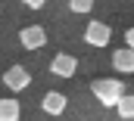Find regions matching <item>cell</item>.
<instances>
[{
  "label": "cell",
  "mask_w": 134,
  "mask_h": 121,
  "mask_svg": "<svg viewBox=\"0 0 134 121\" xmlns=\"http://www.w3.org/2000/svg\"><path fill=\"white\" fill-rule=\"evenodd\" d=\"M91 93L97 96V102H100L103 109H115V102L125 96V87H122L119 78H103V81H94L91 84Z\"/></svg>",
  "instance_id": "obj_1"
},
{
  "label": "cell",
  "mask_w": 134,
  "mask_h": 121,
  "mask_svg": "<svg viewBox=\"0 0 134 121\" xmlns=\"http://www.w3.org/2000/svg\"><path fill=\"white\" fill-rule=\"evenodd\" d=\"M3 87L13 93H22L31 87V71L25 68V65H9L6 71H3Z\"/></svg>",
  "instance_id": "obj_2"
},
{
  "label": "cell",
  "mask_w": 134,
  "mask_h": 121,
  "mask_svg": "<svg viewBox=\"0 0 134 121\" xmlns=\"http://www.w3.org/2000/svg\"><path fill=\"white\" fill-rule=\"evenodd\" d=\"M84 40L91 44V47H109V40H112V28L100 22V19H94V22H87V28H84Z\"/></svg>",
  "instance_id": "obj_3"
},
{
  "label": "cell",
  "mask_w": 134,
  "mask_h": 121,
  "mask_svg": "<svg viewBox=\"0 0 134 121\" xmlns=\"http://www.w3.org/2000/svg\"><path fill=\"white\" fill-rule=\"evenodd\" d=\"M50 71H53L56 78H72V75L78 71V59H75L72 53H56V56L50 59Z\"/></svg>",
  "instance_id": "obj_4"
},
{
  "label": "cell",
  "mask_w": 134,
  "mask_h": 121,
  "mask_svg": "<svg viewBox=\"0 0 134 121\" xmlns=\"http://www.w3.org/2000/svg\"><path fill=\"white\" fill-rule=\"evenodd\" d=\"M19 44H22L25 50H41V47L47 44V31L41 28V25H28V28L19 31Z\"/></svg>",
  "instance_id": "obj_5"
},
{
  "label": "cell",
  "mask_w": 134,
  "mask_h": 121,
  "mask_svg": "<svg viewBox=\"0 0 134 121\" xmlns=\"http://www.w3.org/2000/svg\"><path fill=\"white\" fill-rule=\"evenodd\" d=\"M66 106H69V96H66V93H59V90H50V93L41 96V109H44L47 115H63Z\"/></svg>",
  "instance_id": "obj_6"
},
{
  "label": "cell",
  "mask_w": 134,
  "mask_h": 121,
  "mask_svg": "<svg viewBox=\"0 0 134 121\" xmlns=\"http://www.w3.org/2000/svg\"><path fill=\"white\" fill-rule=\"evenodd\" d=\"M112 68H115L119 75H134V53L128 47H119V50L112 53Z\"/></svg>",
  "instance_id": "obj_7"
},
{
  "label": "cell",
  "mask_w": 134,
  "mask_h": 121,
  "mask_svg": "<svg viewBox=\"0 0 134 121\" xmlns=\"http://www.w3.org/2000/svg\"><path fill=\"white\" fill-rule=\"evenodd\" d=\"M22 118V102L16 96H0V121H19Z\"/></svg>",
  "instance_id": "obj_8"
},
{
  "label": "cell",
  "mask_w": 134,
  "mask_h": 121,
  "mask_svg": "<svg viewBox=\"0 0 134 121\" xmlns=\"http://www.w3.org/2000/svg\"><path fill=\"white\" fill-rule=\"evenodd\" d=\"M115 112L122 121H134V93H125L119 102H115Z\"/></svg>",
  "instance_id": "obj_9"
},
{
  "label": "cell",
  "mask_w": 134,
  "mask_h": 121,
  "mask_svg": "<svg viewBox=\"0 0 134 121\" xmlns=\"http://www.w3.org/2000/svg\"><path fill=\"white\" fill-rule=\"evenodd\" d=\"M94 3H97V0H69V9L78 13V16H84V13L94 9Z\"/></svg>",
  "instance_id": "obj_10"
},
{
  "label": "cell",
  "mask_w": 134,
  "mask_h": 121,
  "mask_svg": "<svg viewBox=\"0 0 134 121\" xmlns=\"http://www.w3.org/2000/svg\"><path fill=\"white\" fill-rule=\"evenodd\" d=\"M125 47H128V50L134 53V25H131L128 31H125Z\"/></svg>",
  "instance_id": "obj_11"
},
{
  "label": "cell",
  "mask_w": 134,
  "mask_h": 121,
  "mask_svg": "<svg viewBox=\"0 0 134 121\" xmlns=\"http://www.w3.org/2000/svg\"><path fill=\"white\" fill-rule=\"evenodd\" d=\"M28 9H41V6H47V0H22Z\"/></svg>",
  "instance_id": "obj_12"
}]
</instances>
